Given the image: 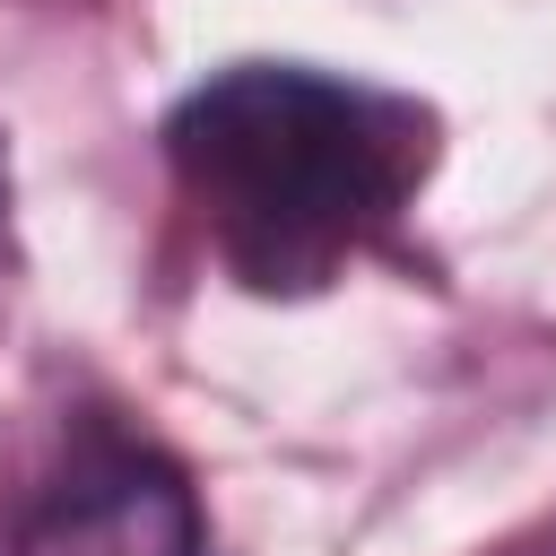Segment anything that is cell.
Here are the masks:
<instances>
[{
	"label": "cell",
	"mask_w": 556,
	"mask_h": 556,
	"mask_svg": "<svg viewBox=\"0 0 556 556\" xmlns=\"http://www.w3.org/2000/svg\"><path fill=\"white\" fill-rule=\"evenodd\" d=\"M165 165L235 287L321 295L417 208L434 174V113L374 78L235 61L165 113Z\"/></svg>",
	"instance_id": "1"
},
{
	"label": "cell",
	"mask_w": 556,
	"mask_h": 556,
	"mask_svg": "<svg viewBox=\"0 0 556 556\" xmlns=\"http://www.w3.org/2000/svg\"><path fill=\"white\" fill-rule=\"evenodd\" d=\"M0 556H200V495L174 452L87 417L17 504Z\"/></svg>",
	"instance_id": "2"
},
{
	"label": "cell",
	"mask_w": 556,
	"mask_h": 556,
	"mask_svg": "<svg viewBox=\"0 0 556 556\" xmlns=\"http://www.w3.org/2000/svg\"><path fill=\"white\" fill-rule=\"evenodd\" d=\"M9 208L17 200H9V148H0V269H9Z\"/></svg>",
	"instance_id": "3"
}]
</instances>
